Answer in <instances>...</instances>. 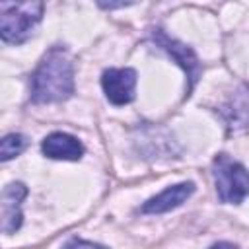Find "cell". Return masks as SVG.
<instances>
[{
    "label": "cell",
    "instance_id": "obj_1",
    "mask_svg": "<svg viewBox=\"0 0 249 249\" xmlns=\"http://www.w3.org/2000/svg\"><path fill=\"white\" fill-rule=\"evenodd\" d=\"M74 93V68L68 51L53 47L31 74V99L35 103L64 101Z\"/></svg>",
    "mask_w": 249,
    "mask_h": 249
},
{
    "label": "cell",
    "instance_id": "obj_3",
    "mask_svg": "<svg viewBox=\"0 0 249 249\" xmlns=\"http://www.w3.org/2000/svg\"><path fill=\"white\" fill-rule=\"evenodd\" d=\"M212 175L218 198L228 204H239L249 195V171L228 154H218L212 161Z\"/></svg>",
    "mask_w": 249,
    "mask_h": 249
},
{
    "label": "cell",
    "instance_id": "obj_12",
    "mask_svg": "<svg viewBox=\"0 0 249 249\" xmlns=\"http://www.w3.org/2000/svg\"><path fill=\"white\" fill-rule=\"evenodd\" d=\"M208 249H239V247L233 245V243H230V241H218V243H214V245L208 247Z\"/></svg>",
    "mask_w": 249,
    "mask_h": 249
},
{
    "label": "cell",
    "instance_id": "obj_9",
    "mask_svg": "<svg viewBox=\"0 0 249 249\" xmlns=\"http://www.w3.org/2000/svg\"><path fill=\"white\" fill-rule=\"evenodd\" d=\"M41 150L47 158L51 160H68V161H76L84 156V146L82 142L66 132H53L49 134L43 144Z\"/></svg>",
    "mask_w": 249,
    "mask_h": 249
},
{
    "label": "cell",
    "instance_id": "obj_8",
    "mask_svg": "<svg viewBox=\"0 0 249 249\" xmlns=\"http://www.w3.org/2000/svg\"><path fill=\"white\" fill-rule=\"evenodd\" d=\"M193 193H195V185H193L191 181L177 183V185H173V187L163 189L160 195L148 198V200L140 206V212H142V214H161V212H169V210L181 206Z\"/></svg>",
    "mask_w": 249,
    "mask_h": 249
},
{
    "label": "cell",
    "instance_id": "obj_11",
    "mask_svg": "<svg viewBox=\"0 0 249 249\" xmlns=\"http://www.w3.org/2000/svg\"><path fill=\"white\" fill-rule=\"evenodd\" d=\"M62 249H109V247L93 243V241H86V239H80V237H72L62 245Z\"/></svg>",
    "mask_w": 249,
    "mask_h": 249
},
{
    "label": "cell",
    "instance_id": "obj_2",
    "mask_svg": "<svg viewBox=\"0 0 249 249\" xmlns=\"http://www.w3.org/2000/svg\"><path fill=\"white\" fill-rule=\"evenodd\" d=\"M45 12L43 2H2L0 4V37L4 43L21 45L31 35Z\"/></svg>",
    "mask_w": 249,
    "mask_h": 249
},
{
    "label": "cell",
    "instance_id": "obj_5",
    "mask_svg": "<svg viewBox=\"0 0 249 249\" xmlns=\"http://www.w3.org/2000/svg\"><path fill=\"white\" fill-rule=\"evenodd\" d=\"M101 88L113 105H126L134 99L136 72L132 68H107L101 76Z\"/></svg>",
    "mask_w": 249,
    "mask_h": 249
},
{
    "label": "cell",
    "instance_id": "obj_10",
    "mask_svg": "<svg viewBox=\"0 0 249 249\" xmlns=\"http://www.w3.org/2000/svg\"><path fill=\"white\" fill-rule=\"evenodd\" d=\"M27 146V138L23 134H18V132H12V134H6L0 142V160L2 161H8L16 156H19Z\"/></svg>",
    "mask_w": 249,
    "mask_h": 249
},
{
    "label": "cell",
    "instance_id": "obj_6",
    "mask_svg": "<svg viewBox=\"0 0 249 249\" xmlns=\"http://www.w3.org/2000/svg\"><path fill=\"white\" fill-rule=\"evenodd\" d=\"M228 134H239L249 128V86H239L222 105Z\"/></svg>",
    "mask_w": 249,
    "mask_h": 249
},
{
    "label": "cell",
    "instance_id": "obj_4",
    "mask_svg": "<svg viewBox=\"0 0 249 249\" xmlns=\"http://www.w3.org/2000/svg\"><path fill=\"white\" fill-rule=\"evenodd\" d=\"M152 41H154L160 49H163V51L185 70L187 80H189V84H187V95H189V93L193 91V88H195L198 76H200V62H198L195 51H193L191 47L179 43L177 39L169 37L163 29H154V31H152Z\"/></svg>",
    "mask_w": 249,
    "mask_h": 249
},
{
    "label": "cell",
    "instance_id": "obj_7",
    "mask_svg": "<svg viewBox=\"0 0 249 249\" xmlns=\"http://www.w3.org/2000/svg\"><path fill=\"white\" fill-rule=\"evenodd\" d=\"M27 196V187L23 183H10L2 191V202H0V212H2V231L4 233H14L21 226V202Z\"/></svg>",
    "mask_w": 249,
    "mask_h": 249
}]
</instances>
